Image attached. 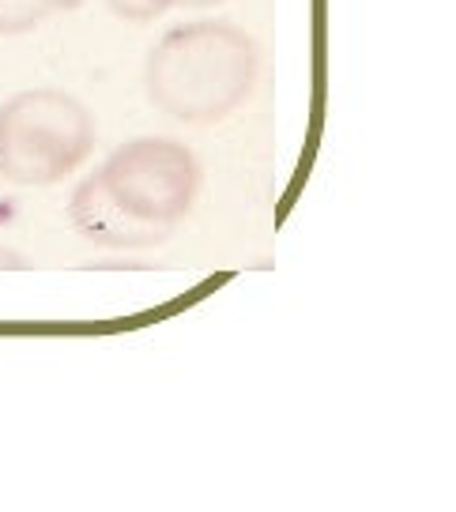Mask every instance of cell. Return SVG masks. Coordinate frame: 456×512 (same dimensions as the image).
Wrapping results in <instances>:
<instances>
[{
    "instance_id": "1",
    "label": "cell",
    "mask_w": 456,
    "mask_h": 512,
    "mask_svg": "<svg viewBox=\"0 0 456 512\" xmlns=\"http://www.w3.org/2000/svg\"><path fill=\"white\" fill-rule=\"evenodd\" d=\"M261 49L230 19H200L166 31L144 64L147 98L181 125H215L257 87Z\"/></svg>"
},
{
    "instance_id": "2",
    "label": "cell",
    "mask_w": 456,
    "mask_h": 512,
    "mask_svg": "<svg viewBox=\"0 0 456 512\" xmlns=\"http://www.w3.org/2000/svg\"><path fill=\"white\" fill-rule=\"evenodd\" d=\"M95 117L61 87H27L0 102V177L46 189L72 177L95 151Z\"/></svg>"
},
{
    "instance_id": "3",
    "label": "cell",
    "mask_w": 456,
    "mask_h": 512,
    "mask_svg": "<svg viewBox=\"0 0 456 512\" xmlns=\"http://www.w3.org/2000/svg\"><path fill=\"white\" fill-rule=\"evenodd\" d=\"M98 181L125 215L174 230L193 211L204 170L193 147L170 136H140L110 151V159L98 166Z\"/></svg>"
},
{
    "instance_id": "4",
    "label": "cell",
    "mask_w": 456,
    "mask_h": 512,
    "mask_svg": "<svg viewBox=\"0 0 456 512\" xmlns=\"http://www.w3.org/2000/svg\"><path fill=\"white\" fill-rule=\"evenodd\" d=\"M68 223L72 230L87 238L98 249H117V253H140V249H159L170 230L147 226L140 219H132L110 200V192L102 189L98 170L91 177H83L80 185L68 196Z\"/></svg>"
},
{
    "instance_id": "5",
    "label": "cell",
    "mask_w": 456,
    "mask_h": 512,
    "mask_svg": "<svg viewBox=\"0 0 456 512\" xmlns=\"http://www.w3.org/2000/svg\"><path fill=\"white\" fill-rule=\"evenodd\" d=\"M80 8V0H0V38L31 34L42 19Z\"/></svg>"
},
{
    "instance_id": "6",
    "label": "cell",
    "mask_w": 456,
    "mask_h": 512,
    "mask_svg": "<svg viewBox=\"0 0 456 512\" xmlns=\"http://www.w3.org/2000/svg\"><path fill=\"white\" fill-rule=\"evenodd\" d=\"M102 4L125 23H151V19H159L163 12L174 8L170 0H102Z\"/></svg>"
},
{
    "instance_id": "7",
    "label": "cell",
    "mask_w": 456,
    "mask_h": 512,
    "mask_svg": "<svg viewBox=\"0 0 456 512\" xmlns=\"http://www.w3.org/2000/svg\"><path fill=\"white\" fill-rule=\"evenodd\" d=\"M23 268H31V256H23L19 249L0 245V272H23Z\"/></svg>"
},
{
    "instance_id": "8",
    "label": "cell",
    "mask_w": 456,
    "mask_h": 512,
    "mask_svg": "<svg viewBox=\"0 0 456 512\" xmlns=\"http://www.w3.org/2000/svg\"><path fill=\"white\" fill-rule=\"evenodd\" d=\"M174 8H215V4H223V0H170Z\"/></svg>"
}]
</instances>
